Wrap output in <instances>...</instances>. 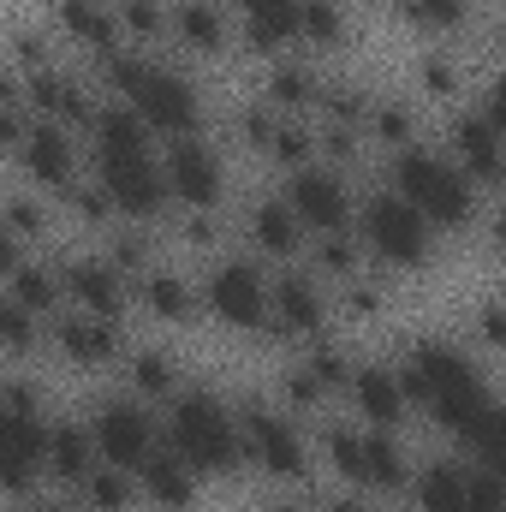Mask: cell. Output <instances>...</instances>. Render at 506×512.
Segmentation results:
<instances>
[{
  "label": "cell",
  "mask_w": 506,
  "mask_h": 512,
  "mask_svg": "<svg viewBox=\"0 0 506 512\" xmlns=\"http://www.w3.org/2000/svg\"><path fill=\"white\" fill-rule=\"evenodd\" d=\"M149 137H155V131L143 126L126 102L102 108L96 126H90L96 185L120 203V215H131V221H155V215L167 209V197H173V191H167V167L155 161Z\"/></svg>",
  "instance_id": "obj_1"
},
{
  "label": "cell",
  "mask_w": 506,
  "mask_h": 512,
  "mask_svg": "<svg viewBox=\"0 0 506 512\" xmlns=\"http://www.w3.org/2000/svg\"><path fill=\"white\" fill-rule=\"evenodd\" d=\"M399 382H405V393H411L417 405H429V417H435L447 435H465V429L495 405L483 370H477L459 346H447V340H417L411 358H405V370H399Z\"/></svg>",
  "instance_id": "obj_2"
},
{
  "label": "cell",
  "mask_w": 506,
  "mask_h": 512,
  "mask_svg": "<svg viewBox=\"0 0 506 512\" xmlns=\"http://www.w3.org/2000/svg\"><path fill=\"white\" fill-rule=\"evenodd\" d=\"M167 447L197 471V477H233L245 453V423L215 399V393H179L167 417Z\"/></svg>",
  "instance_id": "obj_3"
},
{
  "label": "cell",
  "mask_w": 506,
  "mask_h": 512,
  "mask_svg": "<svg viewBox=\"0 0 506 512\" xmlns=\"http://www.w3.org/2000/svg\"><path fill=\"white\" fill-rule=\"evenodd\" d=\"M108 84L120 90L131 114L161 137H197V120H203V102L191 90V78H179L173 66H143L131 54H108Z\"/></svg>",
  "instance_id": "obj_4"
},
{
  "label": "cell",
  "mask_w": 506,
  "mask_h": 512,
  "mask_svg": "<svg viewBox=\"0 0 506 512\" xmlns=\"http://www.w3.org/2000/svg\"><path fill=\"white\" fill-rule=\"evenodd\" d=\"M393 191L429 215V227H471L477 221V185L471 173L453 161V155H435V149H399L393 161Z\"/></svg>",
  "instance_id": "obj_5"
},
{
  "label": "cell",
  "mask_w": 506,
  "mask_h": 512,
  "mask_svg": "<svg viewBox=\"0 0 506 512\" xmlns=\"http://www.w3.org/2000/svg\"><path fill=\"white\" fill-rule=\"evenodd\" d=\"M358 239L376 251V262L387 268H423L429 262V245H435V227L423 209H411L399 191H376L364 197L358 209Z\"/></svg>",
  "instance_id": "obj_6"
},
{
  "label": "cell",
  "mask_w": 506,
  "mask_h": 512,
  "mask_svg": "<svg viewBox=\"0 0 506 512\" xmlns=\"http://www.w3.org/2000/svg\"><path fill=\"white\" fill-rule=\"evenodd\" d=\"M239 423H245V453H251L256 471H268L274 483H304L310 453H304V435L292 429L286 411L245 399V405H239Z\"/></svg>",
  "instance_id": "obj_7"
},
{
  "label": "cell",
  "mask_w": 506,
  "mask_h": 512,
  "mask_svg": "<svg viewBox=\"0 0 506 512\" xmlns=\"http://www.w3.org/2000/svg\"><path fill=\"white\" fill-rule=\"evenodd\" d=\"M203 304H209L227 328H268V322H274V286L262 280L256 262H239V256L215 262V274H209V286H203Z\"/></svg>",
  "instance_id": "obj_8"
},
{
  "label": "cell",
  "mask_w": 506,
  "mask_h": 512,
  "mask_svg": "<svg viewBox=\"0 0 506 512\" xmlns=\"http://www.w3.org/2000/svg\"><path fill=\"white\" fill-rule=\"evenodd\" d=\"M417 507L423 512H506V495L501 483L477 465H429L423 477H417Z\"/></svg>",
  "instance_id": "obj_9"
},
{
  "label": "cell",
  "mask_w": 506,
  "mask_h": 512,
  "mask_svg": "<svg viewBox=\"0 0 506 512\" xmlns=\"http://www.w3.org/2000/svg\"><path fill=\"white\" fill-rule=\"evenodd\" d=\"M96 447H102V465H120V471H143L161 447H155V417L131 399H108L96 411Z\"/></svg>",
  "instance_id": "obj_10"
},
{
  "label": "cell",
  "mask_w": 506,
  "mask_h": 512,
  "mask_svg": "<svg viewBox=\"0 0 506 512\" xmlns=\"http://www.w3.org/2000/svg\"><path fill=\"white\" fill-rule=\"evenodd\" d=\"M167 191L197 215V209H215L221 203V191H227V173H221V155L209 149V143H197V137H179L173 149H167Z\"/></svg>",
  "instance_id": "obj_11"
},
{
  "label": "cell",
  "mask_w": 506,
  "mask_h": 512,
  "mask_svg": "<svg viewBox=\"0 0 506 512\" xmlns=\"http://www.w3.org/2000/svg\"><path fill=\"white\" fill-rule=\"evenodd\" d=\"M286 203L316 233H346V221H352V191H346V179L334 167H298L286 179Z\"/></svg>",
  "instance_id": "obj_12"
},
{
  "label": "cell",
  "mask_w": 506,
  "mask_h": 512,
  "mask_svg": "<svg viewBox=\"0 0 506 512\" xmlns=\"http://www.w3.org/2000/svg\"><path fill=\"white\" fill-rule=\"evenodd\" d=\"M48 429L36 411H6L0 447H6V489L12 495H36V483L48 477Z\"/></svg>",
  "instance_id": "obj_13"
},
{
  "label": "cell",
  "mask_w": 506,
  "mask_h": 512,
  "mask_svg": "<svg viewBox=\"0 0 506 512\" xmlns=\"http://www.w3.org/2000/svg\"><path fill=\"white\" fill-rule=\"evenodd\" d=\"M18 161L48 191H72L78 185V149H72V131L60 126V120H42L36 114V126L24 131V143H18Z\"/></svg>",
  "instance_id": "obj_14"
},
{
  "label": "cell",
  "mask_w": 506,
  "mask_h": 512,
  "mask_svg": "<svg viewBox=\"0 0 506 512\" xmlns=\"http://www.w3.org/2000/svg\"><path fill=\"white\" fill-rule=\"evenodd\" d=\"M60 286H66V304L90 310V316H120L126 310V280L114 262H96V256H66L60 262Z\"/></svg>",
  "instance_id": "obj_15"
},
{
  "label": "cell",
  "mask_w": 506,
  "mask_h": 512,
  "mask_svg": "<svg viewBox=\"0 0 506 512\" xmlns=\"http://www.w3.org/2000/svg\"><path fill=\"white\" fill-rule=\"evenodd\" d=\"M48 334H54L60 358H72V364H114V352H120V328L90 310H60Z\"/></svg>",
  "instance_id": "obj_16"
},
{
  "label": "cell",
  "mask_w": 506,
  "mask_h": 512,
  "mask_svg": "<svg viewBox=\"0 0 506 512\" xmlns=\"http://www.w3.org/2000/svg\"><path fill=\"white\" fill-rule=\"evenodd\" d=\"M24 90H30V108L42 114V120H60V126L72 131V126H96V102H90V90L78 84V78H66V72H30L24 78Z\"/></svg>",
  "instance_id": "obj_17"
},
{
  "label": "cell",
  "mask_w": 506,
  "mask_h": 512,
  "mask_svg": "<svg viewBox=\"0 0 506 512\" xmlns=\"http://www.w3.org/2000/svg\"><path fill=\"white\" fill-rule=\"evenodd\" d=\"M322 322H328V298H322V286L310 280V274H280L274 280V334H322Z\"/></svg>",
  "instance_id": "obj_18"
},
{
  "label": "cell",
  "mask_w": 506,
  "mask_h": 512,
  "mask_svg": "<svg viewBox=\"0 0 506 512\" xmlns=\"http://www.w3.org/2000/svg\"><path fill=\"white\" fill-rule=\"evenodd\" d=\"M239 6V24H245V42L256 54H274L286 42H304V0H233Z\"/></svg>",
  "instance_id": "obj_19"
},
{
  "label": "cell",
  "mask_w": 506,
  "mask_h": 512,
  "mask_svg": "<svg viewBox=\"0 0 506 512\" xmlns=\"http://www.w3.org/2000/svg\"><path fill=\"white\" fill-rule=\"evenodd\" d=\"M96 459H102L96 429H84V423H54V429H48V477H54V483L84 489V483L96 477Z\"/></svg>",
  "instance_id": "obj_20"
},
{
  "label": "cell",
  "mask_w": 506,
  "mask_h": 512,
  "mask_svg": "<svg viewBox=\"0 0 506 512\" xmlns=\"http://www.w3.org/2000/svg\"><path fill=\"white\" fill-rule=\"evenodd\" d=\"M405 382H399V370H381V364H364V370H352V405H358V417L370 423V429H393L399 417H405Z\"/></svg>",
  "instance_id": "obj_21"
},
{
  "label": "cell",
  "mask_w": 506,
  "mask_h": 512,
  "mask_svg": "<svg viewBox=\"0 0 506 512\" xmlns=\"http://www.w3.org/2000/svg\"><path fill=\"white\" fill-rule=\"evenodd\" d=\"M453 161L471 179H501L506 173V137L483 114H459V126H453Z\"/></svg>",
  "instance_id": "obj_22"
},
{
  "label": "cell",
  "mask_w": 506,
  "mask_h": 512,
  "mask_svg": "<svg viewBox=\"0 0 506 512\" xmlns=\"http://www.w3.org/2000/svg\"><path fill=\"white\" fill-rule=\"evenodd\" d=\"M137 477H143V495H149L161 512H191L197 507V471H191L173 447H161Z\"/></svg>",
  "instance_id": "obj_23"
},
{
  "label": "cell",
  "mask_w": 506,
  "mask_h": 512,
  "mask_svg": "<svg viewBox=\"0 0 506 512\" xmlns=\"http://www.w3.org/2000/svg\"><path fill=\"white\" fill-rule=\"evenodd\" d=\"M137 304H143L155 322H197V310H203V292H197L185 274H167V268H155V274H143V280H137Z\"/></svg>",
  "instance_id": "obj_24"
},
{
  "label": "cell",
  "mask_w": 506,
  "mask_h": 512,
  "mask_svg": "<svg viewBox=\"0 0 506 512\" xmlns=\"http://www.w3.org/2000/svg\"><path fill=\"white\" fill-rule=\"evenodd\" d=\"M251 239L268 256H298V245H304V221H298V209H292L286 197H262V203L251 209Z\"/></svg>",
  "instance_id": "obj_25"
},
{
  "label": "cell",
  "mask_w": 506,
  "mask_h": 512,
  "mask_svg": "<svg viewBox=\"0 0 506 512\" xmlns=\"http://www.w3.org/2000/svg\"><path fill=\"white\" fill-rule=\"evenodd\" d=\"M6 298L12 304H24V310H36V316H48V310H60V298H66V286H60V268H48V262H18V268H6Z\"/></svg>",
  "instance_id": "obj_26"
},
{
  "label": "cell",
  "mask_w": 506,
  "mask_h": 512,
  "mask_svg": "<svg viewBox=\"0 0 506 512\" xmlns=\"http://www.w3.org/2000/svg\"><path fill=\"white\" fill-rule=\"evenodd\" d=\"M60 24H66V36H78L84 48H102V54H114L120 12H114L108 0H60Z\"/></svg>",
  "instance_id": "obj_27"
},
{
  "label": "cell",
  "mask_w": 506,
  "mask_h": 512,
  "mask_svg": "<svg viewBox=\"0 0 506 512\" xmlns=\"http://www.w3.org/2000/svg\"><path fill=\"white\" fill-rule=\"evenodd\" d=\"M173 36H179L191 54H221V48H227V18H221V6H209V0H185V6L173 12Z\"/></svg>",
  "instance_id": "obj_28"
},
{
  "label": "cell",
  "mask_w": 506,
  "mask_h": 512,
  "mask_svg": "<svg viewBox=\"0 0 506 512\" xmlns=\"http://www.w3.org/2000/svg\"><path fill=\"white\" fill-rule=\"evenodd\" d=\"M322 78L310 72V66H292V60H280L274 72H268V102L280 108V114H304V108H322Z\"/></svg>",
  "instance_id": "obj_29"
},
{
  "label": "cell",
  "mask_w": 506,
  "mask_h": 512,
  "mask_svg": "<svg viewBox=\"0 0 506 512\" xmlns=\"http://www.w3.org/2000/svg\"><path fill=\"white\" fill-rule=\"evenodd\" d=\"M459 441L471 447V459H477L489 477H501V471H506V405H501V399H495V405H489L465 435H459Z\"/></svg>",
  "instance_id": "obj_30"
},
{
  "label": "cell",
  "mask_w": 506,
  "mask_h": 512,
  "mask_svg": "<svg viewBox=\"0 0 506 512\" xmlns=\"http://www.w3.org/2000/svg\"><path fill=\"white\" fill-rule=\"evenodd\" d=\"M316 149H322V137L304 126L298 114H280V126H274V143H268V161H280L286 173H298V167H310L316 161Z\"/></svg>",
  "instance_id": "obj_31"
},
{
  "label": "cell",
  "mask_w": 506,
  "mask_h": 512,
  "mask_svg": "<svg viewBox=\"0 0 506 512\" xmlns=\"http://www.w3.org/2000/svg\"><path fill=\"white\" fill-rule=\"evenodd\" d=\"M322 447H328V465H334L352 489H364V483H370V459H364V435H358V429L334 423V429L322 435Z\"/></svg>",
  "instance_id": "obj_32"
},
{
  "label": "cell",
  "mask_w": 506,
  "mask_h": 512,
  "mask_svg": "<svg viewBox=\"0 0 506 512\" xmlns=\"http://www.w3.org/2000/svg\"><path fill=\"white\" fill-rule=\"evenodd\" d=\"M137 489H131V471L120 465H96V477L84 483V507L90 512H131Z\"/></svg>",
  "instance_id": "obj_33"
},
{
  "label": "cell",
  "mask_w": 506,
  "mask_h": 512,
  "mask_svg": "<svg viewBox=\"0 0 506 512\" xmlns=\"http://www.w3.org/2000/svg\"><path fill=\"white\" fill-rule=\"evenodd\" d=\"M364 459H370V483H364V489H381V495H399V489H405V459H399V447L387 441V429L364 435Z\"/></svg>",
  "instance_id": "obj_34"
},
{
  "label": "cell",
  "mask_w": 506,
  "mask_h": 512,
  "mask_svg": "<svg viewBox=\"0 0 506 512\" xmlns=\"http://www.w3.org/2000/svg\"><path fill=\"white\" fill-rule=\"evenodd\" d=\"M393 6H399V18L417 24V30H459V24L471 18V0H393Z\"/></svg>",
  "instance_id": "obj_35"
},
{
  "label": "cell",
  "mask_w": 506,
  "mask_h": 512,
  "mask_svg": "<svg viewBox=\"0 0 506 512\" xmlns=\"http://www.w3.org/2000/svg\"><path fill=\"white\" fill-rule=\"evenodd\" d=\"M304 42H310V48H340V42H346V12H340V0H304Z\"/></svg>",
  "instance_id": "obj_36"
},
{
  "label": "cell",
  "mask_w": 506,
  "mask_h": 512,
  "mask_svg": "<svg viewBox=\"0 0 506 512\" xmlns=\"http://www.w3.org/2000/svg\"><path fill=\"white\" fill-rule=\"evenodd\" d=\"M131 382H137L143 399H167V393L179 387V376H173V364H167L161 352H137V358H131Z\"/></svg>",
  "instance_id": "obj_37"
},
{
  "label": "cell",
  "mask_w": 506,
  "mask_h": 512,
  "mask_svg": "<svg viewBox=\"0 0 506 512\" xmlns=\"http://www.w3.org/2000/svg\"><path fill=\"white\" fill-rule=\"evenodd\" d=\"M316 268L352 280V274H358V239H352V233H322V239H316Z\"/></svg>",
  "instance_id": "obj_38"
},
{
  "label": "cell",
  "mask_w": 506,
  "mask_h": 512,
  "mask_svg": "<svg viewBox=\"0 0 506 512\" xmlns=\"http://www.w3.org/2000/svg\"><path fill=\"white\" fill-rule=\"evenodd\" d=\"M167 18H173V12H167L161 0H120V24H126L131 36H143V42H149V36H161V30H167Z\"/></svg>",
  "instance_id": "obj_39"
},
{
  "label": "cell",
  "mask_w": 506,
  "mask_h": 512,
  "mask_svg": "<svg viewBox=\"0 0 506 512\" xmlns=\"http://www.w3.org/2000/svg\"><path fill=\"white\" fill-rule=\"evenodd\" d=\"M417 84H423L435 102H453V96H459V72H453L447 54H423V60H417Z\"/></svg>",
  "instance_id": "obj_40"
},
{
  "label": "cell",
  "mask_w": 506,
  "mask_h": 512,
  "mask_svg": "<svg viewBox=\"0 0 506 512\" xmlns=\"http://www.w3.org/2000/svg\"><path fill=\"white\" fill-rule=\"evenodd\" d=\"M42 233H48V209L30 203V197H12V203H6V239L24 245V239H42Z\"/></svg>",
  "instance_id": "obj_41"
},
{
  "label": "cell",
  "mask_w": 506,
  "mask_h": 512,
  "mask_svg": "<svg viewBox=\"0 0 506 512\" xmlns=\"http://www.w3.org/2000/svg\"><path fill=\"white\" fill-rule=\"evenodd\" d=\"M370 126H376L381 143L411 149V108H405V102H381V108H370Z\"/></svg>",
  "instance_id": "obj_42"
},
{
  "label": "cell",
  "mask_w": 506,
  "mask_h": 512,
  "mask_svg": "<svg viewBox=\"0 0 506 512\" xmlns=\"http://www.w3.org/2000/svg\"><path fill=\"white\" fill-rule=\"evenodd\" d=\"M66 197H72V209H78V221H90V227H102V221H108V215L120 209V203H114V197H108L102 185H72Z\"/></svg>",
  "instance_id": "obj_43"
},
{
  "label": "cell",
  "mask_w": 506,
  "mask_h": 512,
  "mask_svg": "<svg viewBox=\"0 0 506 512\" xmlns=\"http://www.w3.org/2000/svg\"><path fill=\"white\" fill-rule=\"evenodd\" d=\"M316 137H322L328 161H358V149H364V137H358V126H346V120H328V126L316 131Z\"/></svg>",
  "instance_id": "obj_44"
},
{
  "label": "cell",
  "mask_w": 506,
  "mask_h": 512,
  "mask_svg": "<svg viewBox=\"0 0 506 512\" xmlns=\"http://www.w3.org/2000/svg\"><path fill=\"white\" fill-rule=\"evenodd\" d=\"M280 393H286V405H298V411H310V405H322V399H328V387L310 376V364H304V370H286Z\"/></svg>",
  "instance_id": "obj_45"
},
{
  "label": "cell",
  "mask_w": 506,
  "mask_h": 512,
  "mask_svg": "<svg viewBox=\"0 0 506 512\" xmlns=\"http://www.w3.org/2000/svg\"><path fill=\"white\" fill-rule=\"evenodd\" d=\"M0 316H6V346H12V352H30V346H36V310H24V304L6 298Z\"/></svg>",
  "instance_id": "obj_46"
},
{
  "label": "cell",
  "mask_w": 506,
  "mask_h": 512,
  "mask_svg": "<svg viewBox=\"0 0 506 512\" xmlns=\"http://www.w3.org/2000/svg\"><path fill=\"white\" fill-rule=\"evenodd\" d=\"M381 310H387V292H381V286H364V280L346 286V316L370 322V316H381Z\"/></svg>",
  "instance_id": "obj_47"
},
{
  "label": "cell",
  "mask_w": 506,
  "mask_h": 512,
  "mask_svg": "<svg viewBox=\"0 0 506 512\" xmlns=\"http://www.w3.org/2000/svg\"><path fill=\"white\" fill-rule=\"evenodd\" d=\"M310 376H316L322 387H352V370H346V358H340L334 346H322V352L310 358Z\"/></svg>",
  "instance_id": "obj_48"
},
{
  "label": "cell",
  "mask_w": 506,
  "mask_h": 512,
  "mask_svg": "<svg viewBox=\"0 0 506 512\" xmlns=\"http://www.w3.org/2000/svg\"><path fill=\"white\" fill-rule=\"evenodd\" d=\"M477 114H483V120H489V126H495V131L506 137V72H501V78H489V90H483Z\"/></svg>",
  "instance_id": "obj_49"
},
{
  "label": "cell",
  "mask_w": 506,
  "mask_h": 512,
  "mask_svg": "<svg viewBox=\"0 0 506 512\" xmlns=\"http://www.w3.org/2000/svg\"><path fill=\"white\" fill-rule=\"evenodd\" d=\"M477 340H489L495 352H506V304H483L477 310Z\"/></svg>",
  "instance_id": "obj_50"
},
{
  "label": "cell",
  "mask_w": 506,
  "mask_h": 512,
  "mask_svg": "<svg viewBox=\"0 0 506 512\" xmlns=\"http://www.w3.org/2000/svg\"><path fill=\"white\" fill-rule=\"evenodd\" d=\"M143 239H114V251H108V262L120 268V274H131V268H143Z\"/></svg>",
  "instance_id": "obj_51"
},
{
  "label": "cell",
  "mask_w": 506,
  "mask_h": 512,
  "mask_svg": "<svg viewBox=\"0 0 506 512\" xmlns=\"http://www.w3.org/2000/svg\"><path fill=\"white\" fill-rule=\"evenodd\" d=\"M185 239H191V245H215V221H209V209H197V215L185 221Z\"/></svg>",
  "instance_id": "obj_52"
},
{
  "label": "cell",
  "mask_w": 506,
  "mask_h": 512,
  "mask_svg": "<svg viewBox=\"0 0 506 512\" xmlns=\"http://www.w3.org/2000/svg\"><path fill=\"white\" fill-rule=\"evenodd\" d=\"M328 512H364V501H358V495H334V501H328Z\"/></svg>",
  "instance_id": "obj_53"
},
{
  "label": "cell",
  "mask_w": 506,
  "mask_h": 512,
  "mask_svg": "<svg viewBox=\"0 0 506 512\" xmlns=\"http://www.w3.org/2000/svg\"><path fill=\"white\" fill-rule=\"evenodd\" d=\"M495 48H501V54H506V24H501V30H495Z\"/></svg>",
  "instance_id": "obj_54"
},
{
  "label": "cell",
  "mask_w": 506,
  "mask_h": 512,
  "mask_svg": "<svg viewBox=\"0 0 506 512\" xmlns=\"http://www.w3.org/2000/svg\"><path fill=\"white\" fill-rule=\"evenodd\" d=\"M495 239H501V251H506V215H501V227H495Z\"/></svg>",
  "instance_id": "obj_55"
},
{
  "label": "cell",
  "mask_w": 506,
  "mask_h": 512,
  "mask_svg": "<svg viewBox=\"0 0 506 512\" xmlns=\"http://www.w3.org/2000/svg\"><path fill=\"white\" fill-rule=\"evenodd\" d=\"M495 483H501V495H506V471H501V477H495Z\"/></svg>",
  "instance_id": "obj_56"
},
{
  "label": "cell",
  "mask_w": 506,
  "mask_h": 512,
  "mask_svg": "<svg viewBox=\"0 0 506 512\" xmlns=\"http://www.w3.org/2000/svg\"><path fill=\"white\" fill-rule=\"evenodd\" d=\"M268 512H298V507H268Z\"/></svg>",
  "instance_id": "obj_57"
},
{
  "label": "cell",
  "mask_w": 506,
  "mask_h": 512,
  "mask_svg": "<svg viewBox=\"0 0 506 512\" xmlns=\"http://www.w3.org/2000/svg\"><path fill=\"white\" fill-rule=\"evenodd\" d=\"M36 512H66V507H36Z\"/></svg>",
  "instance_id": "obj_58"
},
{
  "label": "cell",
  "mask_w": 506,
  "mask_h": 512,
  "mask_svg": "<svg viewBox=\"0 0 506 512\" xmlns=\"http://www.w3.org/2000/svg\"><path fill=\"white\" fill-rule=\"evenodd\" d=\"M501 6H506V0H501Z\"/></svg>",
  "instance_id": "obj_59"
}]
</instances>
